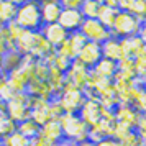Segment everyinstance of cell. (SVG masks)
<instances>
[{
	"instance_id": "6da1fadb",
	"label": "cell",
	"mask_w": 146,
	"mask_h": 146,
	"mask_svg": "<svg viewBox=\"0 0 146 146\" xmlns=\"http://www.w3.org/2000/svg\"><path fill=\"white\" fill-rule=\"evenodd\" d=\"M15 44H17V53L18 54L31 56V58H35L38 61H44L49 54H53L56 51L43 38V35L40 31H28V30H25Z\"/></svg>"
},
{
	"instance_id": "7a4b0ae2",
	"label": "cell",
	"mask_w": 146,
	"mask_h": 146,
	"mask_svg": "<svg viewBox=\"0 0 146 146\" xmlns=\"http://www.w3.org/2000/svg\"><path fill=\"white\" fill-rule=\"evenodd\" d=\"M36 61L38 59H35L31 56H23L21 58V62L18 64V67H15L13 71H10L7 74V82L13 87V90L17 94L27 92L28 84L33 79Z\"/></svg>"
},
{
	"instance_id": "3957f363",
	"label": "cell",
	"mask_w": 146,
	"mask_h": 146,
	"mask_svg": "<svg viewBox=\"0 0 146 146\" xmlns=\"http://www.w3.org/2000/svg\"><path fill=\"white\" fill-rule=\"evenodd\" d=\"M15 23L23 30H28V31H40L41 27H43L40 13V2H35V0L18 2Z\"/></svg>"
},
{
	"instance_id": "277c9868",
	"label": "cell",
	"mask_w": 146,
	"mask_h": 146,
	"mask_svg": "<svg viewBox=\"0 0 146 146\" xmlns=\"http://www.w3.org/2000/svg\"><path fill=\"white\" fill-rule=\"evenodd\" d=\"M58 121H59V125H61L64 139L74 141L77 145L82 143V141H87L89 126L79 118L77 113H64V115H61V118Z\"/></svg>"
},
{
	"instance_id": "5b68a950",
	"label": "cell",
	"mask_w": 146,
	"mask_h": 146,
	"mask_svg": "<svg viewBox=\"0 0 146 146\" xmlns=\"http://www.w3.org/2000/svg\"><path fill=\"white\" fill-rule=\"evenodd\" d=\"M141 25L143 23L139 20H136L131 13H128V12H118L112 28H110V33H112L113 38L123 40V38H128V36L138 35Z\"/></svg>"
},
{
	"instance_id": "8992f818",
	"label": "cell",
	"mask_w": 146,
	"mask_h": 146,
	"mask_svg": "<svg viewBox=\"0 0 146 146\" xmlns=\"http://www.w3.org/2000/svg\"><path fill=\"white\" fill-rule=\"evenodd\" d=\"M30 107H31V97L27 92H23L17 94L10 102L5 104V112L18 125V123L30 118Z\"/></svg>"
},
{
	"instance_id": "52a82bcc",
	"label": "cell",
	"mask_w": 146,
	"mask_h": 146,
	"mask_svg": "<svg viewBox=\"0 0 146 146\" xmlns=\"http://www.w3.org/2000/svg\"><path fill=\"white\" fill-rule=\"evenodd\" d=\"M56 99L59 100L64 113H77L79 108L82 107V104L86 102V95H84V90L66 84L64 89H62V92Z\"/></svg>"
},
{
	"instance_id": "ba28073f",
	"label": "cell",
	"mask_w": 146,
	"mask_h": 146,
	"mask_svg": "<svg viewBox=\"0 0 146 146\" xmlns=\"http://www.w3.org/2000/svg\"><path fill=\"white\" fill-rule=\"evenodd\" d=\"M79 31L82 33V36H84L87 41H90V43H97V44H102L104 41H107L110 36H112L110 30L104 27L97 18L84 20L82 21V25H80V28H79Z\"/></svg>"
},
{
	"instance_id": "9c48e42d",
	"label": "cell",
	"mask_w": 146,
	"mask_h": 146,
	"mask_svg": "<svg viewBox=\"0 0 146 146\" xmlns=\"http://www.w3.org/2000/svg\"><path fill=\"white\" fill-rule=\"evenodd\" d=\"M89 74H90V69H87L84 64H80L77 59H74L71 62L69 69L66 71L64 77H66V84L67 86H72L76 89H80L84 90L87 87V82H89Z\"/></svg>"
},
{
	"instance_id": "30bf717a",
	"label": "cell",
	"mask_w": 146,
	"mask_h": 146,
	"mask_svg": "<svg viewBox=\"0 0 146 146\" xmlns=\"http://www.w3.org/2000/svg\"><path fill=\"white\" fill-rule=\"evenodd\" d=\"M79 118L86 123L89 128L94 125H97L104 115V108L100 105V102L97 99H86V102L82 104V107L79 108Z\"/></svg>"
},
{
	"instance_id": "8fae6325",
	"label": "cell",
	"mask_w": 146,
	"mask_h": 146,
	"mask_svg": "<svg viewBox=\"0 0 146 146\" xmlns=\"http://www.w3.org/2000/svg\"><path fill=\"white\" fill-rule=\"evenodd\" d=\"M86 43H87V40L82 36L80 31H74V33H69L67 40L56 49V53L61 54V56H64V58H67V59L74 61Z\"/></svg>"
},
{
	"instance_id": "7c38bea8",
	"label": "cell",
	"mask_w": 146,
	"mask_h": 146,
	"mask_svg": "<svg viewBox=\"0 0 146 146\" xmlns=\"http://www.w3.org/2000/svg\"><path fill=\"white\" fill-rule=\"evenodd\" d=\"M30 118L33 120L36 125L43 126L48 121H51V108H49V100L41 99H31V107H30Z\"/></svg>"
},
{
	"instance_id": "4fadbf2b",
	"label": "cell",
	"mask_w": 146,
	"mask_h": 146,
	"mask_svg": "<svg viewBox=\"0 0 146 146\" xmlns=\"http://www.w3.org/2000/svg\"><path fill=\"white\" fill-rule=\"evenodd\" d=\"M38 139L43 141L46 146H56L61 139H64L59 121H58V120H51V121H48L46 125L41 126Z\"/></svg>"
},
{
	"instance_id": "5bb4252c",
	"label": "cell",
	"mask_w": 146,
	"mask_h": 146,
	"mask_svg": "<svg viewBox=\"0 0 146 146\" xmlns=\"http://www.w3.org/2000/svg\"><path fill=\"white\" fill-rule=\"evenodd\" d=\"M40 33L43 35V38L54 48V49H58V48L67 40V33L64 28L61 27L59 23H51V25H43L40 30Z\"/></svg>"
},
{
	"instance_id": "9a60e30c",
	"label": "cell",
	"mask_w": 146,
	"mask_h": 146,
	"mask_svg": "<svg viewBox=\"0 0 146 146\" xmlns=\"http://www.w3.org/2000/svg\"><path fill=\"white\" fill-rule=\"evenodd\" d=\"M76 59L79 61L80 64H84L87 69H92V67L102 59V49H100V44L87 41L86 44L82 46V49L79 51V54H77Z\"/></svg>"
},
{
	"instance_id": "2e32d148",
	"label": "cell",
	"mask_w": 146,
	"mask_h": 146,
	"mask_svg": "<svg viewBox=\"0 0 146 146\" xmlns=\"http://www.w3.org/2000/svg\"><path fill=\"white\" fill-rule=\"evenodd\" d=\"M82 21H84V17H82L79 10H67V8H62L59 18H58V23L66 30L67 33L79 31Z\"/></svg>"
},
{
	"instance_id": "e0dca14e",
	"label": "cell",
	"mask_w": 146,
	"mask_h": 146,
	"mask_svg": "<svg viewBox=\"0 0 146 146\" xmlns=\"http://www.w3.org/2000/svg\"><path fill=\"white\" fill-rule=\"evenodd\" d=\"M120 43H121V51H123V56H125V58L136 59V58H139L141 54L146 53L145 43L141 41V38H139L138 35L123 38V40H120Z\"/></svg>"
},
{
	"instance_id": "ac0fdd59",
	"label": "cell",
	"mask_w": 146,
	"mask_h": 146,
	"mask_svg": "<svg viewBox=\"0 0 146 146\" xmlns=\"http://www.w3.org/2000/svg\"><path fill=\"white\" fill-rule=\"evenodd\" d=\"M118 0H105L102 2L100 5V10H99V15H97V20L104 25L105 28H112L113 21L118 15Z\"/></svg>"
},
{
	"instance_id": "d6986e66",
	"label": "cell",
	"mask_w": 146,
	"mask_h": 146,
	"mask_svg": "<svg viewBox=\"0 0 146 146\" xmlns=\"http://www.w3.org/2000/svg\"><path fill=\"white\" fill-rule=\"evenodd\" d=\"M62 7L59 2L56 0H44L40 2V13H41V21L43 25H51V23H58Z\"/></svg>"
},
{
	"instance_id": "ffe728a7",
	"label": "cell",
	"mask_w": 146,
	"mask_h": 146,
	"mask_svg": "<svg viewBox=\"0 0 146 146\" xmlns=\"http://www.w3.org/2000/svg\"><path fill=\"white\" fill-rule=\"evenodd\" d=\"M100 49H102V58H105L108 61H113V62H118L123 56V51H121V43H120L118 38H113L110 36L107 41H104L100 44Z\"/></svg>"
},
{
	"instance_id": "44dd1931",
	"label": "cell",
	"mask_w": 146,
	"mask_h": 146,
	"mask_svg": "<svg viewBox=\"0 0 146 146\" xmlns=\"http://www.w3.org/2000/svg\"><path fill=\"white\" fill-rule=\"evenodd\" d=\"M113 113H115V118H117V121L123 123V125H128L130 128H133V130H135V125H136V121H138L139 113L136 112L131 105L118 104V105H117V108L113 110Z\"/></svg>"
},
{
	"instance_id": "7402d4cb",
	"label": "cell",
	"mask_w": 146,
	"mask_h": 146,
	"mask_svg": "<svg viewBox=\"0 0 146 146\" xmlns=\"http://www.w3.org/2000/svg\"><path fill=\"white\" fill-rule=\"evenodd\" d=\"M27 94L31 99H41V100H51L53 99V92L48 86L46 80H36L31 79V82L27 87Z\"/></svg>"
},
{
	"instance_id": "603a6c76",
	"label": "cell",
	"mask_w": 146,
	"mask_h": 146,
	"mask_svg": "<svg viewBox=\"0 0 146 146\" xmlns=\"http://www.w3.org/2000/svg\"><path fill=\"white\" fill-rule=\"evenodd\" d=\"M90 71H92L97 77H100V79L113 80V77L117 76V62L102 58V59H100L99 62L90 69Z\"/></svg>"
},
{
	"instance_id": "cb8c5ba5",
	"label": "cell",
	"mask_w": 146,
	"mask_h": 146,
	"mask_svg": "<svg viewBox=\"0 0 146 146\" xmlns=\"http://www.w3.org/2000/svg\"><path fill=\"white\" fill-rule=\"evenodd\" d=\"M48 86L51 89V92H53V97H58L61 92H62V89L66 86V77H64V72H61L58 71L56 67L49 66V74H48Z\"/></svg>"
},
{
	"instance_id": "d4e9b609",
	"label": "cell",
	"mask_w": 146,
	"mask_h": 146,
	"mask_svg": "<svg viewBox=\"0 0 146 146\" xmlns=\"http://www.w3.org/2000/svg\"><path fill=\"white\" fill-rule=\"evenodd\" d=\"M18 10V2L15 0H0V23L5 27L8 23L15 21Z\"/></svg>"
},
{
	"instance_id": "484cf974",
	"label": "cell",
	"mask_w": 146,
	"mask_h": 146,
	"mask_svg": "<svg viewBox=\"0 0 146 146\" xmlns=\"http://www.w3.org/2000/svg\"><path fill=\"white\" fill-rule=\"evenodd\" d=\"M117 77L126 80H135L136 74H135V59L131 58H121L117 62Z\"/></svg>"
},
{
	"instance_id": "4316f807",
	"label": "cell",
	"mask_w": 146,
	"mask_h": 146,
	"mask_svg": "<svg viewBox=\"0 0 146 146\" xmlns=\"http://www.w3.org/2000/svg\"><path fill=\"white\" fill-rule=\"evenodd\" d=\"M21 58L23 56L18 54L17 51H7L0 59V69L5 74H8L10 71H13L15 67H18V64L21 62Z\"/></svg>"
},
{
	"instance_id": "83f0119b",
	"label": "cell",
	"mask_w": 146,
	"mask_h": 146,
	"mask_svg": "<svg viewBox=\"0 0 146 146\" xmlns=\"http://www.w3.org/2000/svg\"><path fill=\"white\" fill-rule=\"evenodd\" d=\"M17 131H20L28 141H33L40 135V126L36 125L31 118H28V120H25V121H21V123L17 125Z\"/></svg>"
},
{
	"instance_id": "f1b7e54d",
	"label": "cell",
	"mask_w": 146,
	"mask_h": 146,
	"mask_svg": "<svg viewBox=\"0 0 146 146\" xmlns=\"http://www.w3.org/2000/svg\"><path fill=\"white\" fill-rule=\"evenodd\" d=\"M100 5H102V2H99V0H82L79 12L82 13L84 20H92V18H97Z\"/></svg>"
},
{
	"instance_id": "f546056e",
	"label": "cell",
	"mask_w": 146,
	"mask_h": 146,
	"mask_svg": "<svg viewBox=\"0 0 146 146\" xmlns=\"http://www.w3.org/2000/svg\"><path fill=\"white\" fill-rule=\"evenodd\" d=\"M17 130V123L10 118L5 112V105L0 108V139H3L8 136L10 133H13Z\"/></svg>"
},
{
	"instance_id": "4dcf8cb0",
	"label": "cell",
	"mask_w": 146,
	"mask_h": 146,
	"mask_svg": "<svg viewBox=\"0 0 146 146\" xmlns=\"http://www.w3.org/2000/svg\"><path fill=\"white\" fill-rule=\"evenodd\" d=\"M2 141H3L5 146H28L30 145V141H28L20 131H17V130H15L13 133H10L8 136H5Z\"/></svg>"
},
{
	"instance_id": "1f68e13d",
	"label": "cell",
	"mask_w": 146,
	"mask_h": 146,
	"mask_svg": "<svg viewBox=\"0 0 146 146\" xmlns=\"http://www.w3.org/2000/svg\"><path fill=\"white\" fill-rule=\"evenodd\" d=\"M131 107L138 113L146 115V92L143 90V89H139V90H138V94H136L135 100L131 102Z\"/></svg>"
},
{
	"instance_id": "d6a6232c",
	"label": "cell",
	"mask_w": 146,
	"mask_h": 146,
	"mask_svg": "<svg viewBox=\"0 0 146 146\" xmlns=\"http://www.w3.org/2000/svg\"><path fill=\"white\" fill-rule=\"evenodd\" d=\"M48 74H49V66H48L44 61H36L33 79H36V80H48Z\"/></svg>"
},
{
	"instance_id": "836d02e7",
	"label": "cell",
	"mask_w": 146,
	"mask_h": 146,
	"mask_svg": "<svg viewBox=\"0 0 146 146\" xmlns=\"http://www.w3.org/2000/svg\"><path fill=\"white\" fill-rule=\"evenodd\" d=\"M131 131H133V128H130L128 125H123V123L117 121V125H115V128H113L112 138L115 139V141H121V139L125 138V136H128Z\"/></svg>"
},
{
	"instance_id": "e575fe53",
	"label": "cell",
	"mask_w": 146,
	"mask_h": 146,
	"mask_svg": "<svg viewBox=\"0 0 146 146\" xmlns=\"http://www.w3.org/2000/svg\"><path fill=\"white\" fill-rule=\"evenodd\" d=\"M15 95H17V92L13 90V87L5 80V82L0 86V102H2V104H7V102H10V100L13 99Z\"/></svg>"
},
{
	"instance_id": "d590c367",
	"label": "cell",
	"mask_w": 146,
	"mask_h": 146,
	"mask_svg": "<svg viewBox=\"0 0 146 146\" xmlns=\"http://www.w3.org/2000/svg\"><path fill=\"white\" fill-rule=\"evenodd\" d=\"M135 74H136L138 80L146 77V53L135 59Z\"/></svg>"
},
{
	"instance_id": "8d00e7d4",
	"label": "cell",
	"mask_w": 146,
	"mask_h": 146,
	"mask_svg": "<svg viewBox=\"0 0 146 146\" xmlns=\"http://www.w3.org/2000/svg\"><path fill=\"white\" fill-rule=\"evenodd\" d=\"M135 131L139 135V138H143L146 135V115H141V113H139L138 121H136V125H135Z\"/></svg>"
},
{
	"instance_id": "74e56055",
	"label": "cell",
	"mask_w": 146,
	"mask_h": 146,
	"mask_svg": "<svg viewBox=\"0 0 146 146\" xmlns=\"http://www.w3.org/2000/svg\"><path fill=\"white\" fill-rule=\"evenodd\" d=\"M59 3L62 8H67V10H79L82 0H62Z\"/></svg>"
},
{
	"instance_id": "f35d334b",
	"label": "cell",
	"mask_w": 146,
	"mask_h": 146,
	"mask_svg": "<svg viewBox=\"0 0 146 146\" xmlns=\"http://www.w3.org/2000/svg\"><path fill=\"white\" fill-rule=\"evenodd\" d=\"M94 146H118V141H115L113 138H105V139L99 141L97 145H94Z\"/></svg>"
},
{
	"instance_id": "ab89813d",
	"label": "cell",
	"mask_w": 146,
	"mask_h": 146,
	"mask_svg": "<svg viewBox=\"0 0 146 146\" xmlns=\"http://www.w3.org/2000/svg\"><path fill=\"white\" fill-rule=\"evenodd\" d=\"M138 36L141 38V41L145 43V46H146V25H141V28L138 31Z\"/></svg>"
},
{
	"instance_id": "60d3db41",
	"label": "cell",
	"mask_w": 146,
	"mask_h": 146,
	"mask_svg": "<svg viewBox=\"0 0 146 146\" xmlns=\"http://www.w3.org/2000/svg\"><path fill=\"white\" fill-rule=\"evenodd\" d=\"M56 146H77V143H74V141H69V139H61L59 143Z\"/></svg>"
},
{
	"instance_id": "b9f144b4",
	"label": "cell",
	"mask_w": 146,
	"mask_h": 146,
	"mask_svg": "<svg viewBox=\"0 0 146 146\" xmlns=\"http://www.w3.org/2000/svg\"><path fill=\"white\" fill-rule=\"evenodd\" d=\"M28 146H46V145H44L43 141H40V139L36 138V139H33V141H30V145H28Z\"/></svg>"
},
{
	"instance_id": "7bdbcfd3",
	"label": "cell",
	"mask_w": 146,
	"mask_h": 146,
	"mask_svg": "<svg viewBox=\"0 0 146 146\" xmlns=\"http://www.w3.org/2000/svg\"><path fill=\"white\" fill-rule=\"evenodd\" d=\"M5 80H7V74H5L3 71H2V69H0V86H2Z\"/></svg>"
},
{
	"instance_id": "ee69618b",
	"label": "cell",
	"mask_w": 146,
	"mask_h": 146,
	"mask_svg": "<svg viewBox=\"0 0 146 146\" xmlns=\"http://www.w3.org/2000/svg\"><path fill=\"white\" fill-rule=\"evenodd\" d=\"M139 87H141V89H143V90L146 92V77H145V79L139 80Z\"/></svg>"
},
{
	"instance_id": "f6af8a7d",
	"label": "cell",
	"mask_w": 146,
	"mask_h": 146,
	"mask_svg": "<svg viewBox=\"0 0 146 146\" xmlns=\"http://www.w3.org/2000/svg\"><path fill=\"white\" fill-rule=\"evenodd\" d=\"M141 146H146V135L141 138Z\"/></svg>"
},
{
	"instance_id": "bcb514c9",
	"label": "cell",
	"mask_w": 146,
	"mask_h": 146,
	"mask_svg": "<svg viewBox=\"0 0 146 146\" xmlns=\"http://www.w3.org/2000/svg\"><path fill=\"white\" fill-rule=\"evenodd\" d=\"M0 146H5V145H3V141H2V139H0Z\"/></svg>"
},
{
	"instance_id": "7dc6e473",
	"label": "cell",
	"mask_w": 146,
	"mask_h": 146,
	"mask_svg": "<svg viewBox=\"0 0 146 146\" xmlns=\"http://www.w3.org/2000/svg\"><path fill=\"white\" fill-rule=\"evenodd\" d=\"M3 105H5V104H2V102H0V108H2V107H3Z\"/></svg>"
},
{
	"instance_id": "c3c4849f",
	"label": "cell",
	"mask_w": 146,
	"mask_h": 146,
	"mask_svg": "<svg viewBox=\"0 0 146 146\" xmlns=\"http://www.w3.org/2000/svg\"><path fill=\"white\" fill-rule=\"evenodd\" d=\"M143 25H146V18H145V21H143Z\"/></svg>"
},
{
	"instance_id": "681fc988",
	"label": "cell",
	"mask_w": 146,
	"mask_h": 146,
	"mask_svg": "<svg viewBox=\"0 0 146 146\" xmlns=\"http://www.w3.org/2000/svg\"><path fill=\"white\" fill-rule=\"evenodd\" d=\"M2 27H3V25H2V23H0V28H2Z\"/></svg>"
},
{
	"instance_id": "f907efd6",
	"label": "cell",
	"mask_w": 146,
	"mask_h": 146,
	"mask_svg": "<svg viewBox=\"0 0 146 146\" xmlns=\"http://www.w3.org/2000/svg\"><path fill=\"white\" fill-rule=\"evenodd\" d=\"M0 59H2V58H0Z\"/></svg>"
}]
</instances>
